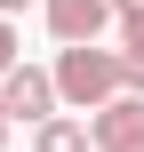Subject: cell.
Returning a JSON list of instances; mask_svg holds the SVG:
<instances>
[{
  "label": "cell",
  "mask_w": 144,
  "mask_h": 152,
  "mask_svg": "<svg viewBox=\"0 0 144 152\" xmlns=\"http://www.w3.org/2000/svg\"><path fill=\"white\" fill-rule=\"evenodd\" d=\"M0 152H8V112H0Z\"/></svg>",
  "instance_id": "obj_10"
},
{
  "label": "cell",
  "mask_w": 144,
  "mask_h": 152,
  "mask_svg": "<svg viewBox=\"0 0 144 152\" xmlns=\"http://www.w3.org/2000/svg\"><path fill=\"white\" fill-rule=\"evenodd\" d=\"M104 8H112V24H120V32H144V0H104Z\"/></svg>",
  "instance_id": "obj_8"
},
{
  "label": "cell",
  "mask_w": 144,
  "mask_h": 152,
  "mask_svg": "<svg viewBox=\"0 0 144 152\" xmlns=\"http://www.w3.org/2000/svg\"><path fill=\"white\" fill-rule=\"evenodd\" d=\"M0 112H8V128H16V120H24V128L56 120L64 104H56V80H48V64H16V72L0 80Z\"/></svg>",
  "instance_id": "obj_2"
},
{
  "label": "cell",
  "mask_w": 144,
  "mask_h": 152,
  "mask_svg": "<svg viewBox=\"0 0 144 152\" xmlns=\"http://www.w3.org/2000/svg\"><path fill=\"white\" fill-rule=\"evenodd\" d=\"M120 152H144V144H120Z\"/></svg>",
  "instance_id": "obj_11"
},
{
  "label": "cell",
  "mask_w": 144,
  "mask_h": 152,
  "mask_svg": "<svg viewBox=\"0 0 144 152\" xmlns=\"http://www.w3.org/2000/svg\"><path fill=\"white\" fill-rule=\"evenodd\" d=\"M32 152H88V120H72V112L40 120V128H32Z\"/></svg>",
  "instance_id": "obj_5"
},
{
  "label": "cell",
  "mask_w": 144,
  "mask_h": 152,
  "mask_svg": "<svg viewBox=\"0 0 144 152\" xmlns=\"http://www.w3.org/2000/svg\"><path fill=\"white\" fill-rule=\"evenodd\" d=\"M16 64H24V40H16V24H0V80H8Z\"/></svg>",
  "instance_id": "obj_7"
},
{
  "label": "cell",
  "mask_w": 144,
  "mask_h": 152,
  "mask_svg": "<svg viewBox=\"0 0 144 152\" xmlns=\"http://www.w3.org/2000/svg\"><path fill=\"white\" fill-rule=\"evenodd\" d=\"M40 16H48V32H56L64 48H96V32L112 24L104 0H40Z\"/></svg>",
  "instance_id": "obj_3"
},
{
  "label": "cell",
  "mask_w": 144,
  "mask_h": 152,
  "mask_svg": "<svg viewBox=\"0 0 144 152\" xmlns=\"http://www.w3.org/2000/svg\"><path fill=\"white\" fill-rule=\"evenodd\" d=\"M120 80L128 96H144V32H120Z\"/></svg>",
  "instance_id": "obj_6"
},
{
  "label": "cell",
  "mask_w": 144,
  "mask_h": 152,
  "mask_svg": "<svg viewBox=\"0 0 144 152\" xmlns=\"http://www.w3.org/2000/svg\"><path fill=\"white\" fill-rule=\"evenodd\" d=\"M48 80H56V104H64V112H104V104L128 96V80H120V48H56Z\"/></svg>",
  "instance_id": "obj_1"
},
{
  "label": "cell",
  "mask_w": 144,
  "mask_h": 152,
  "mask_svg": "<svg viewBox=\"0 0 144 152\" xmlns=\"http://www.w3.org/2000/svg\"><path fill=\"white\" fill-rule=\"evenodd\" d=\"M120 144H144V96H120V104L88 112V152H120Z\"/></svg>",
  "instance_id": "obj_4"
},
{
  "label": "cell",
  "mask_w": 144,
  "mask_h": 152,
  "mask_svg": "<svg viewBox=\"0 0 144 152\" xmlns=\"http://www.w3.org/2000/svg\"><path fill=\"white\" fill-rule=\"evenodd\" d=\"M16 8H32V0H0V24H8V16H16Z\"/></svg>",
  "instance_id": "obj_9"
}]
</instances>
